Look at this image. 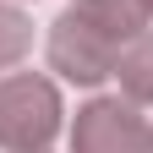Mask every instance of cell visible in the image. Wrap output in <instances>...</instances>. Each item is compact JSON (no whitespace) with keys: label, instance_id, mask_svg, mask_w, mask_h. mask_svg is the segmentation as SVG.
I'll use <instances>...</instances> for the list:
<instances>
[{"label":"cell","instance_id":"6da1fadb","mask_svg":"<svg viewBox=\"0 0 153 153\" xmlns=\"http://www.w3.org/2000/svg\"><path fill=\"white\" fill-rule=\"evenodd\" d=\"M60 88L38 71L0 76V148L6 153H44L60 137Z\"/></svg>","mask_w":153,"mask_h":153},{"label":"cell","instance_id":"7a4b0ae2","mask_svg":"<svg viewBox=\"0 0 153 153\" xmlns=\"http://www.w3.org/2000/svg\"><path fill=\"white\" fill-rule=\"evenodd\" d=\"M71 153H153V126L137 99H88L71 120Z\"/></svg>","mask_w":153,"mask_h":153},{"label":"cell","instance_id":"3957f363","mask_svg":"<svg viewBox=\"0 0 153 153\" xmlns=\"http://www.w3.org/2000/svg\"><path fill=\"white\" fill-rule=\"evenodd\" d=\"M115 60H120V44H109L104 33H93L82 16L60 11L49 22V71H60L76 88H99L104 76H115Z\"/></svg>","mask_w":153,"mask_h":153},{"label":"cell","instance_id":"277c9868","mask_svg":"<svg viewBox=\"0 0 153 153\" xmlns=\"http://www.w3.org/2000/svg\"><path fill=\"white\" fill-rule=\"evenodd\" d=\"M71 16H82L93 33H104L109 44H131L148 27V6L142 0H71Z\"/></svg>","mask_w":153,"mask_h":153},{"label":"cell","instance_id":"5b68a950","mask_svg":"<svg viewBox=\"0 0 153 153\" xmlns=\"http://www.w3.org/2000/svg\"><path fill=\"white\" fill-rule=\"evenodd\" d=\"M115 76H120L126 99L153 104V33H142V38H131V44H126V55L115 60Z\"/></svg>","mask_w":153,"mask_h":153},{"label":"cell","instance_id":"8992f818","mask_svg":"<svg viewBox=\"0 0 153 153\" xmlns=\"http://www.w3.org/2000/svg\"><path fill=\"white\" fill-rule=\"evenodd\" d=\"M27 44H33V22L11 6V0H0V71H11L16 60H22Z\"/></svg>","mask_w":153,"mask_h":153},{"label":"cell","instance_id":"52a82bcc","mask_svg":"<svg viewBox=\"0 0 153 153\" xmlns=\"http://www.w3.org/2000/svg\"><path fill=\"white\" fill-rule=\"evenodd\" d=\"M142 6H148V16H153V0H142Z\"/></svg>","mask_w":153,"mask_h":153}]
</instances>
